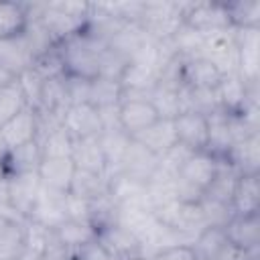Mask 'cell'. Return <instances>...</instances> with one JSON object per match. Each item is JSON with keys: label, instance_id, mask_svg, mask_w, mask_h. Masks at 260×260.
<instances>
[{"label": "cell", "instance_id": "18", "mask_svg": "<svg viewBox=\"0 0 260 260\" xmlns=\"http://www.w3.org/2000/svg\"><path fill=\"white\" fill-rule=\"evenodd\" d=\"M98 240L118 258L126 260L132 256H142L140 254V242L120 223H110L98 230Z\"/></svg>", "mask_w": 260, "mask_h": 260}, {"label": "cell", "instance_id": "35", "mask_svg": "<svg viewBox=\"0 0 260 260\" xmlns=\"http://www.w3.org/2000/svg\"><path fill=\"white\" fill-rule=\"evenodd\" d=\"M146 32L140 28L138 22H124L108 41V47L114 49L116 53L124 55L126 59H130V55L140 47L142 41H146Z\"/></svg>", "mask_w": 260, "mask_h": 260}, {"label": "cell", "instance_id": "44", "mask_svg": "<svg viewBox=\"0 0 260 260\" xmlns=\"http://www.w3.org/2000/svg\"><path fill=\"white\" fill-rule=\"evenodd\" d=\"M16 83H18V87L22 89V95H24L26 104H28L30 108L39 110V106H41V91H43L45 79H43L32 67H28V69H24V71L16 77Z\"/></svg>", "mask_w": 260, "mask_h": 260}, {"label": "cell", "instance_id": "2", "mask_svg": "<svg viewBox=\"0 0 260 260\" xmlns=\"http://www.w3.org/2000/svg\"><path fill=\"white\" fill-rule=\"evenodd\" d=\"M89 18V2H69V0H53L43 2V10L39 20L51 32L55 43H63L75 35H79L87 26Z\"/></svg>", "mask_w": 260, "mask_h": 260}, {"label": "cell", "instance_id": "40", "mask_svg": "<svg viewBox=\"0 0 260 260\" xmlns=\"http://www.w3.org/2000/svg\"><path fill=\"white\" fill-rule=\"evenodd\" d=\"M22 223H8L0 230V260H16L24 254Z\"/></svg>", "mask_w": 260, "mask_h": 260}, {"label": "cell", "instance_id": "8", "mask_svg": "<svg viewBox=\"0 0 260 260\" xmlns=\"http://www.w3.org/2000/svg\"><path fill=\"white\" fill-rule=\"evenodd\" d=\"M116 223H120L122 228H126L138 242H140V250L144 244L150 242L152 234L158 228V219L154 217L152 209L144 207V205H120L118 207V219Z\"/></svg>", "mask_w": 260, "mask_h": 260}, {"label": "cell", "instance_id": "52", "mask_svg": "<svg viewBox=\"0 0 260 260\" xmlns=\"http://www.w3.org/2000/svg\"><path fill=\"white\" fill-rule=\"evenodd\" d=\"M14 81H16V75L12 71H8L6 67L0 65V89L6 87V85H10V83H14Z\"/></svg>", "mask_w": 260, "mask_h": 260}, {"label": "cell", "instance_id": "45", "mask_svg": "<svg viewBox=\"0 0 260 260\" xmlns=\"http://www.w3.org/2000/svg\"><path fill=\"white\" fill-rule=\"evenodd\" d=\"M32 69L43 77V79H51V77H59L65 75V65H63V57L59 53V49H51L49 53H45L43 57H39L32 63Z\"/></svg>", "mask_w": 260, "mask_h": 260}, {"label": "cell", "instance_id": "17", "mask_svg": "<svg viewBox=\"0 0 260 260\" xmlns=\"http://www.w3.org/2000/svg\"><path fill=\"white\" fill-rule=\"evenodd\" d=\"M158 120L150 100H122L120 102V128L134 136Z\"/></svg>", "mask_w": 260, "mask_h": 260}, {"label": "cell", "instance_id": "1", "mask_svg": "<svg viewBox=\"0 0 260 260\" xmlns=\"http://www.w3.org/2000/svg\"><path fill=\"white\" fill-rule=\"evenodd\" d=\"M57 49L63 57L67 75L93 79L100 73V57L108 49V43L95 37L91 30L83 28L79 35L59 43Z\"/></svg>", "mask_w": 260, "mask_h": 260}, {"label": "cell", "instance_id": "26", "mask_svg": "<svg viewBox=\"0 0 260 260\" xmlns=\"http://www.w3.org/2000/svg\"><path fill=\"white\" fill-rule=\"evenodd\" d=\"M98 142H100V148H102V154L106 160V173L104 175L120 171V162H122L126 148L130 144V136L120 128L118 130H102L98 134Z\"/></svg>", "mask_w": 260, "mask_h": 260}, {"label": "cell", "instance_id": "55", "mask_svg": "<svg viewBox=\"0 0 260 260\" xmlns=\"http://www.w3.org/2000/svg\"><path fill=\"white\" fill-rule=\"evenodd\" d=\"M8 175H6V169H4V162H2V158H0V181L2 179H6Z\"/></svg>", "mask_w": 260, "mask_h": 260}, {"label": "cell", "instance_id": "25", "mask_svg": "<svg viewBox=\"0 0 260 260\" xmlns=\"http://www.w3.org/2000/svg\"><path fill=\"white\" fill-rule=\"evenodd\" d=\"M234 146L232 130H230V120L228 112L217 110L207 116V146L205 150L217 158H223L228 150Z\"/></svg>", "mask_w": 260, "mask_h": 260}, {"label": "cell", "instance_id": "32", "mask_svg": "<svg viewBox=\"0 0 260 260\" xmlns=\"http://www.w3.org/2000/svg\"><path fill=\"white\" fill-rule=\"evenodd\" d=\"M230 242L221 228H205L203 232L197 234V238L191 244L195 258H201V260H221Z\"/></svg>", "mask_w": 260, "mask_h": 260}, {"label": "cell", "instance_id": "27", "mask_svg": "<svg viewBox=\"0 0 260 260\" xmlns=\"http://www.w3.org/2000/svg\"><path fill=\"white\" fill-rule=\"evenodd\" d=\"M57 242L67 248L69 252H75L77 248L89 244L91 240L98 238V228L89 221H71V219H65L61 225H57L53 230Z\"/></svg>", "mask_w": 260, "mask_h": 260}, {"label": "cell", "instance_id": "49", "mask_svg": "<svg viewBox=\"0 0 260 260\" xmlns=\"http://www.w3.org/2000/svg\"><path fill=\"white\" fill-rule=\"evenodd\" d=\"M71 256H73V260H118L98 238L91 240L89 244L77 248L75 252H71Z\"/></svg>", "mask_w": 260, "mask_h": 260}, {"label": "cell", "instance_id": "24", "mask_svg": "<svg viewBox=\"0 0 260 260\" xmlns=\"http://www.w3.org/2000/svg\"><path fill=\"white\" fill-rule=\"evenodd\" d=\"M32 63H35V57L28 49L24 35L0 39V65L2 67H6L8 71H12L18 77L24 69L32 67Z\"/></svg>", "mask_w": 260, "mask_h": 260}, {"label": "cell", "instance_id": "39", "mask_svg": "<svg viewBox=\"0 0 260 260\" xmlns=\"http://www.w3.org/2000/svg\"><path fill=\"white\" fill-rule=\"evenodd\" d=\"M122 102V87L120 81L108 79V77H93L91 89H89V104L95 108L102 106H114Z\"/></svg>", "mask_w": 260, "mask_h": 260}, {"label": "cell", "instance_id": "58", "mask_svg": "<svg viewBox=\"0 0 260 260\" xmlns=\"http://www.w3.org/2000/svg\"><path fill=\"white\" fill-rule=\"evenodd\" d=\"M126 260H146V258H142V256H132V258H126Z\"/></svg>", "mask_w": 260, "mask_h": 260}, {"label": "cell", "instance_id": "34", "mask_svg": "<svg viewBox=\"0 0 260 260\" xmlns=\"http://www.w3.org/2000/svg\"><path fill=\"white\" fill-rule=\"evenodd\" d=\"M28 24L24 2H0V39L18 37Z\"/></svg>", "mask_w": 260, "mask_h": 260}, {"label": "cell", "instance_id": "3", "mask_svg": "<svg viewBox=\"0 0 260 260\" xmlns=\"http://www.w3.org/2000/svg\"><path fill=\"white\" fill-rule=\"evenodd\" d=\"M140 28L152 41H169L183 24L181 0H146L138 16Z\"/></svg>", "mask_w": 260, "mask_h": 260}, {"label": "cell", "instance_id": "15", "mask_svg": "<svg viewBox=\"0 0 260 260\" xmlns=\"http://www.w3.org/2000/svg\"><path fill=\"white\" fill-rule=\"evenodd\" d=\"M158 167V156L154 152H150L148 148H144L140 142H136L134 138H130V144L126 148V154L120 162V171L136 181L146 183L152 173Z\"/></svg>", "mask_w": 260, "mask_h": 260}, {"label": "cell", "instance_id": "41", "mask_svg": "<svg viewBox=\"0 0 260 260\" xmlns=\"http://www.w3.org/2000/svg\"><path fill=\"white\" fill-rule=\"evenodd\" d=\"M199 207L203 211L207 228H221L223 230L228 225V221L234 217V209L230 203H223V201H217L211 197H201Z\"/></svg>", "mask_w": 260, "mask_h": 260}, {"label": "cell", "instance_id": "23", "mask_svg": "<svg viewBox=\"0 0 260 260\" xmlns=\"http://www.w3.org/2000/svg\"><path fill=\"white\" fill-rule=\"evenodd\" d=\"M130 138L140 142L144 148H148L156 156H160L162 152H167L171 146L177 144V132H175L173 120H160V118L154 124H150L148 128L140 130L138 134H134Z\"/></svg>", "mask_w": 260, "mask_h": 260}, {"label": "cell", "instance_id": "33", "mask_svg": "<svg viewBox=\"0 0 260 260\" xmlns=\"http://www.w3.org/2000/svg\"><path fill=\"white\" fill-rule=\"evenodd\" d=\"M22 238H24V254L41 260L47 254L55 234H53V230H49V228H45V225H41L32 219H24Z\"/></svg>", "mask_w": 260, "mask_h": 260}, {"label": "cell", "instance_id": "59", "mask_svg": "<svg viewBox=\"0 0 260 260\" xmlns=\"http://www.w3.org/2000/svg\"><path fill=\"white\" fill-rule=\"evenodd\" d=\"M195 260H201V258H195Z\"/></svg>", "mask_w": 260, "mask_h": 260}, {"label": "cell", "instance_id": "22", "mask_svg": "<svg viewBox=\"0 0 260 260\" xmlns=\"http://www.w3.org/2000/svg\"><path fill=\"white\" fill-rule=\"evenodd\" d=\"M215 98H217L219 110H223L228 114H236L250 100V85L246 81H242L236 73L223 75L219 79V83L215 85Z\"/></svg>", "mask_w": 260, "mask_h": 260}, {"label": "cell", "instance_id": "29", "mask_svg": "<svg viewBox=\"0 0 260 260\" xmlns=\"http://www.w3.org/2000/svg\"><path fill=\"white\" fill-rule=\"evenodd\" d=\"M150 104L156 110V116L160 120H175L179 114L185 112L183 98H181V85L156 83L154 91L150 93Z\"/></svg>", "mask_w": 260, "mask_h": 260}, {"label": "cell", "instance_id": "30", "mask_svg": "<svg viewBox=\"0 0 260 260\" xmlns=\"http://www.w3.org/2000/svg\"><path fill=\"white\" fill-rule=\"evenodd\" d=\"M71 160H73L75 169L106 173V160H104V154H102L98 136L75 140L73 142V150H71Z\"/></svg>", "mask_w": 260, "mask_h": 260}, {"label": "cell", "instance_id": "16", "mask_svg": "<svg viewBox=\"0 0 260 260\" xmlns=\"http://www.w3.org/2000/svg\"><path fill=\"white\" fill-rule=\"evenodd\" d=\"M106 177H108V195L116 201L118 207L120 205H144V207H148V203H146V183L128 177L122 171L110 173Z\"/></svg>", "mask_w": 260, "mask_h": 260}, {"label": "cell", "instance_id": "46", "mask_svg": "<svg viewBox=\"0 0 260 260\" xmlns=\"http://www.w3.org/2000/svg\"><path fill=\"white\" fill-rule=\"evenodd\" d=\"M126 65H128V59L108 47L100 57V73H98V77H108V79H116L118 81Z\"/></svg>", "mask_w": 260, "mask_h": 260}, {"label": "cell", "instance_id": "51", "mask_svg": "<svg viewBox=\"0 0 260 260\" xmlns=\"http://www.w3.org/2000/svg\"><path fill=\"white\" fill-rule=\"evenodd\" d=\"M158 254H162L165 260H195V252L189 244H177V246L160 250Z\"/></svg>", "mask_w": 260, "mask_h": 260}, {"label": "cell", "instance_id": "37", "mask_svg": "<svg viewBox=\"0 0 260 260\" xmlns=\"http://www.w3.org/2000/svg\"><path fill=\"white\" fill-rule=\"evenodd\" d=\"M230 22L236 28H260V2L258 0H238L225 2Z\"/></svg>", "mask_w": 260, "mask_h": 260}, {"label": "cell", "instance_id": "7", "mask_svg": "<svg viewBox=\"0 0 260 260\" xmlns=\"http://www.w3.org/2000/svg\"><path fill=\"white\" fill-rule=\"evenodd\" d=\"M2 130V140L6 150L18 148L22 144L35 142L39 136V116L37 110L26 106L24 110H20L16 116H12L8 122H4L0 126Z\"/></svg>", "mask_w": 260, "mask_h": 260}, {"label": "cell", "instance_id": "11", "mask_svg": "<svg viewBox=\"0 0 260 260\" xmlns=\"http://www.w3.org/2000/svg\"><path fill=\"white\" fill-rule=\"evenodd\" d=\"M63 128L73 136V140L98 136L102 132V122L98 108L91 104L69 106L63 114Z\"/></svg>", "mask_w": 260, "mask_h": 260}, {"label": "cell", "instance_id": "56", "mask_svg": "<svg viewBox=\"0 0 260 260\" xmlns=\"http://www.w3.org/2000/svg\"><path fill=\"white\" fill-rule=\"evenodd\" d=\"M146 260H165V258H162V254H158V252H156V254H152V256H148Z\"/></svg>", "mask_w": 260, "mask_h": 260}, {"label": "cell", "instance_id": "38", "mask_svg": "<svg viewBox=\"0 0 260 260\" xmlns=\"http://www.w3.org/2000/svg\"><path fill=\"white\" fill-rule=\"evenodd\" d=\"M41 146V154L43 158H71V150H73V136L61 126L53 132H49L47 136H43L41 140H37Z\"/></svg>", "mask_w": 260, "mask_h": 260}, {"label": "cell", "instance_id": "42", "mask_svg": "<svg viewBox=\"0 0 260 260\" xmlns=\"http://www.w3.org/2000/svg\"><path fill=\"white\" fill-rule=\"evenodd\" d=\"M28 104L22 95V89L18 87V83H10L6 87L0 89V126L4 122H8L12 116H16L20 110H24Z\"/></svg>", "mask_w": 260, "mask_h": 260}, {"label": "cell", "instance_id": "31", "mask_svg": "<svg viewBox=\"0 0 260 260\" xmlns=\"http://www.w3.org/2000/svg\"><path fill=\"white\" fill-rule=\"evenodd\" d=\"M41 158H43L41 146H39V142L35 140V142L22 144V146H18V148L6 150L2 162H4L6 175H14V173H32V171H37Z\"/></svg>", "mask_w": 260, "mask_h": 260}, {"label": "cell", "instance_id": "53", "mask_svg": "<svg viewBox=\"0 0 260 260\" xmlns=\"http://www.w3.org/2000/svg\"><path fill=\"white\" fill-rule=\"evenodd\" d=\"M4 201H10L8 199V177L0 181V203H4Z\"/></svg>", "mask_w": 260, "mask_h": 260}, {"label": "cell", "instance_id": "13", "mask_svg": "<svg viewBox=\"0 0 260 260\" xmlns=\"http://www.w3.org/2000/svg\"><path fill=\"white\" fill-rule=\"evenodd\" d=\"M41 187L43 185H41L37 171L8 175V199L24 217H28V213L39 197Z\"/></svg>", "mask_w": 260, "mask_h": 260}, {"label": "cell", "instance_id": "43", "mask_svg": "<svg viewBox=\"0 0 260 260\" xmlns=\"http://www.w3.org/2000/svg\"><path fill=\"white\" fill-rule=\"evenodd\" d=\"M191 152H193V150H189L187 146H183L181 142H177L175 146H171L167 152H162V154L158 156V167H156V171H160V173L167 175V177L177 179L179 173H181V169H183V165H185L187 158L191 156Z\"/></svg>", "mask_w": 260, "mask_h": 260}, {"label": "cell", "instance_id": "47", "mask_svg": "<svg viewBox=\"0 0 260 260\" xmlns=\"http://www.w3.org/2000/svg\"><path fill=\"white\" fill-rule=\"evenodd\" d=\"M89 89H91V79L77 77V75H67L65 73V91H67L69 106L89 104Z\"/></svg>", "mask_w": 260, "mask_h": 260}, {"label": "cell", "instance_id": "14", "mask_svg": "<svg viewBox=\"0 0 260 260\" xmlns=\"http://www.w3.org/2000/svg\"><path fill=\"white\" fill-rule=\"evenodd\" d=\"M177 142L187 146L189 150H205L207 146V116L197 112H183L175 120Z\"/></svg>", "mask_w": 260, "mask_h": 260}, {"label": "cell", "instance_id": "20", "mask_svg": "<svg viewBox=\"0 0 260 260\" xmlns=\"http://www.w3.org/2000/svg\"><path fill=\"white\" fill-rule=\"evenodd\" d=\"M234 215L260 213V175H238L232 195Z\"/></svg>", "mask_w": 260, "mask_h": 260}, {"label": "cell", "instance_id": "48", "mask_svg": "<svg viewBox=\"0 0 260 260\" xmlns=\"http://www.w3.org/2000/svg\"><path fill=\"white\" fill-rule=\"evenodd\" d=\"M65 217L71 221H89L91 223V201L81 199L73 193H65Z\"/></svg>", "mask_w": 260, "mask_h": 260}, {"label": "cell", "instance_id": "10", "mask_svg": "<svg viewBox=\"0 0 260 260\" xmlns=\"http://www.w3.org/2000/svg\"><path fill=\"white\" fill-rule=\"evenodd\" d=\"M228 242L246 252L260 250V213L252 215H234L223 228Z\"/></svg>", "mask_w": 260, "mask_h": 260}, {"label": "cell", "instance_id": "21", "mask_svg": "<svg viewBox=\"0 0 260 260\" xmlns=\"http://www.w3.org/2000/svg\"><path fill=\"white\" fill-rule=\"evenodd\" d=\"M223 75L219 69L209 63L203 57H193L183 61V71H181V81L187 87L193 89H213Z\"/></svg>", "mask_w": 260, "mask_h": 260}, {"label": "cell", "instance_id": "28", "mask_svg": "<svg viewBox=\"0 0 260 260\" xmlns=\"http://www.w3.org/2000/svg\"><path fill=\"white\" fill-rule=\"evenodd\" d=\"M81 199L93 201L98 197L108 195V177L104 173H95V171H83V169H75L69 191Z\"/></svg>", "mask_w": 260, "mask_h": 260}, {"label": "cell", "instance_id": "54", "mask_svg": "<svg viewBox=\"0 0 260 260\" xmlns=\"http://www.w3.org/2000/svg\"><path fill=\"white\" fill-rule=\"evenodd\" d=\"M6 154V146H4V140H2V130H0V158H4Z\"/></svg>", "mask_w": 260, "mask_h": 260}, {"label": "cell", "instance_id": "36", "mask_svg": "<svg viewBox=\"0 0 260 260\" xmlns=\"http://www.w3.org/2000/svg\"><path fill=\"white\" fill-rule=\"evenodd\" d=\"M169 43L175 49L177 57H181L185 61V59H193V57H199L201 55L203 35L199 30H195L193 26H189V24L183 22L179 26V30L169 39Z\"/></svg>", "mask_w": 260, "mask_h": 260}, {"label": "cell", "instance_id": "19", "mask_svg": "<svg viewBox=\"0 0 260 260\" xmlns=\"http://www.w3.org/2000/svg\"><path fill=\"white\" fill-rule=\"evenodd\" d=\"M73 173H75V165L71 158H41L37 167L41 185L53 191H61V193L69 191Z\"/></svg>", "mask_w": 260, "mask_h": 260}, {"label": "cell", "instance_id": "12", "mask_svg": "<svg viewBox=\"0 0 260 260\" xmlns=\"http://www.w3.org/2000/svg\"><path fill=\"white\" fill-rule=\"evenodd\" d=\"M223 158L238 175H260V132L236 142Z\"/></svg>", "mask_w": 260, "mask_h": 260}, {"label": "cell", "instance_id": "6", "mask_svg": "<svg viewBox=\"0 0 260 260\" xmlns=\"http://www.w3.org/2000/svg\"><path fill=\"white\" fill-rule=\"evenodd\" d=\"M219 171V158L209 154L207 150H195L183 165L179 179L187 183L189 187L197 189L199 193H205V189L211 185Z\"/></svg>", "mask_w": 260, "mask_h": 260}, {"label": "cell", "instance_id": "4", "mask_svg": "<svg viewBox=\"0 0 260 260\" xmlns=\"http://www.w3.org/2000/svg\"><path fill=\"white\" fill-rule=\"evenodd\" d=\"M181 10H183V22L193 26L201 35L225 30L232 26L225 2H209V0L181 2Z\"/></svg>", "mask_w": 260, "mask_h": 260}, {"label": "cell", "instance_id": "57", "mask_svg": "<svg viewBox=\"0 0 260 260\" xmlns=\"http://www.w3.org/2000/svg\"><path fill=\"white\" fill-rule=\"evenodd\" d=\"M16 260H37V258H32V256H26V254H22L20 258H16Z\"/></svg>", "mask_w": 260, "mask_h": 260}, {"label": "cell", "instance_id": "50", "mask_svg": "<svg viewBox=\"0 0 260 260\" xmlns=\"http://www.w3.org/2000/svg\"><path fill=\"white\" fill-rule=\"evenodd\" d=\"M98 114H100L102 130H118L120 128V104L102 106V108H98Z\"/></svg>", "mask_w": 260, "mask_h": 260}, {"label": "cell", "instance_id": "5", "mask_svg": "<svg viewBox=\"0 0 260 260\" xmlns=\"http://www.w3.org/2000/svg\"><path fill=\"white\" fill-rule=\"evenodd\" d=\"M209 63H213L221 75H232L238 69V45L234 39V26L217 32L203 35L201 55Z\"/></svg>", "mask_w": 260, "mask_h": 260}, {"label": "cell", "instance_id": "9", "mask_svg": "<svg viewBox=\"0 0 260 260\" xmlns=\"http://www.w3.org/2000/svg\"><path fill=\"white\" fill-rule=\"evenodd\" d=\"M26 219H32L49 230H55L57 225H61L67 219L65 217V193L41 187L39 197Z\"/></svg>", "mask_w": 260, "mask_h": 260}]
</instances>
